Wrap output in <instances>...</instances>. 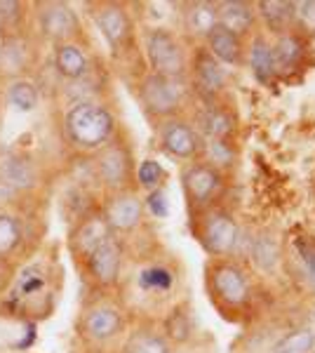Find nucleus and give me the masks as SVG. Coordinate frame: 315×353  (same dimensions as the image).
Wrapping results in <instances>:
<instances>
[{
    "instance_id": "nucleus-7",
    "label": "nucleus",
    "mask_w": 315,
    "mask_h": 353,
    "mask_svg": "<svg viewBox=\"0 0 315 353\" xmlns=\"http://www.w3.org/2000/svg\"><path fill=\"white\" fill-rule=\"evenodd\" d=\"M181 184H184L186 201L193 212H203V210L216 205L223 186H226V179H223V172L205 161H193L181 172Z\"/></svg>"
},
{
    "instance_id": "nucleus-1",
    "label": "nucleus",
    "mask_w": 315,
    "mask_h": 353,
    "mask_svg": "<svg viewBox=\"0 0 315 353\" xmlns=\"http://www.w3.org/2000/svg\"><path fill=\"white\" fill-rule=\"evenodd\" d=\"M64 132L76 149L99 151L116 134V116L99 101H80L66 111Z\"/></svg>"
},
{
    "instance_id": "nucleus-27",
    "label": "nucleus",
    "mask_w": 315,
    "mask_h": 353,
    "mask_svg": "<svg viewBox=\"0 0 315 353\" xmlns=\"http://www.w3.org/2000/svg\"><path fill=\"white\" fill-rule=\"evenodd\" d=\"M200 161L216 168L219 172L231 170L238 161V151L233 146V139H203V156H200Z\"/></svg>"
},
{
    "instance_id": "nucleus-4",
    "label": "nucleus",
    "mask_w": 315,
    "mask_h": 353,
    "mask_svg": "<svg viewBox=\"0 0 315 353\" xmlns=\"http://www.w3.org/2000/svg\"><path fill=\"white\" fill-rule=\"evenodd\" d=\"M193 90L188 85V78H165L156 76V73H146L139 83L141 104H144L146 113H151L160 123L179 118Z\"/></svg>"
},
{
    "instance_id": "nucleus-34",
    "label": "nucleus",
    "mask_w": 315,
    "mask_h": 353,
    "mask_svg": "<svg viewBox=\"0 0 315 353\" xmlns=\"http://www.w3.org/2000/svg\"><path fill=\"white\" fill-rule=\"evenodd\" d=\"M134 179H136V184H139L141 189L156 191V189H160V184H163V179H165V170H163V165H160L158 161L146 158V161H141L139 165H136Z\"/></svg>"
},
{
    "instance_id": "nucleus-8",
    "label": "nucleus",
    "mask_w": 315,
    "mask_h": 353,
    "mask_svg": "<svg viewBox=\"0 0 315 353\" xmlns=\"http://www.w3.org/2000/svg\"><path fill=\"white\" fill-rule=\"evenodd\" d=\"M228 83L226 66L212 57L205 45H200L198 50H193L191 61H188V85L203 101L219 99Z\"/></svg>"
},
{
    "instance_id": "nucleus-37",
    "label": "nucleus",
    "mask_w": 315,
    "mask_h": 353,
    "mask_svg": "<svg viewBox=\"0 0 315 353\" xmlns=\"http://www.w3.org/2000/svg\"><path fill=\"white\" fill-rule=\"evenodd\" d=\"M45 288V276L40 273L38 269H26L21 271L19 276V292L26 294V297H31V294L40 292V290Z\"/></svg>"
},
{
    "instance_id": "nucleus-24",
    "label": "nucleus",
    "mask_w": 315,
    "mask_h": 353,
    "mask_svg": "<svg viewBox=\"0 0 315 353\" xmlns=\"http://www.w3.org/2000/svg\"><path fill=\"white\" fill-rule=\"evenodd\" d=\"M54 68L61 78L80 81L90 73V59L76 43H61L54 48Z\"/></svg>"
},
{
    "instance_id": "nucleus-12",
    "label": "nucleus",
    "mask_w": 315,
    "mask_h": 353,
    "mask_svg": "<svg viewBox=\"0 0 315 353\" xmlns=\"http://www.w3.org/2000/svg\"><path fill=\"white\" fill-rule=\"evenodd\" d=\"M193 128L198 130V134L203 139H233L238 125L236 116L231 113V109L219 104V99L203 101L198 106V111L193 113Z\"/></svg>"
},
{
    "instance_id": "nucleus-21",
    "label": "nucleus",
    "mask_w": 315,
    "mask_h": 353,
    "mask_svg": "<svg viewBox=\"0 0 315 353\" xmlns=\"http://www.w3.org/2000/svg\"><path fill=\"white\" fill-rule=\"evenodd\" d=\"M219 26V14H216V3L210 0H196L184 8V31L188 38L198 43H205L214 28Z\"/></svg>"
},
{
    "instance_id": "nucleus-17",
    "label": "nucleus",
    "mask_w": 315,
    "mask_h": 353,
    "mask_svg": "<svg viewBox=\"0 0 315 353\" xmlns=\"http://www.w3.org/2000/svg\"><path fill=\"white\" fill-rule=\"evenodd\" d=\"M256 19H259V28L263 33H271V38L287 33L296 28L294 19V3L287 0H259L254 3Z\"/></svg>"
},
{
    "instance_id": "nucleus-26",
    "label": "nucleus",
    "mask_w": 315,
    "mask_h": 353,
    "mask_svg": "<svg viewBox=\"0 0 315 353\" xmlns=\"http://www.w3.org/2000/svg\"><path fill=\"white\" fill-rule=\"evenodd\" d=\"M123 353H172V344L158 330L139 327L125 339Z\"/></svg>"
},
{
    "instance_id": "nucleus-39",
    "label": "nucleus",
    "mask_w": 315,
    "mask_h": 353,
    "mask_svg": "<svg viewBox=\"0 0 315 353\" xmlns=\"http://www.w3.org/2000/svg\"><path fill=\"white\" fill-rule=\"evenodd\" d=\"M21 17V3H14V0H3L0 3V21L8 24V21H17Z\"/></svg>"
},
{
    "instance_id": "nucleus-6",
    "label": "nucleus",
    "mask_w": 315,
    "mask_h": 353,
    "mask_svg": "<svg viewBox=\"0 0 315 353\" xmlns=\"http://www.w3.org/2000/svg\"><path fill=\"white\" fill-rule=\"evenodd\" d=\"M94 172L108 193L132 191L136 168L130 146L118 139H111L106 146H101L94 158Z\"/></svg>"
},
{
    "instance_id": "nucleus-31",
    "label": "nucleus",
    "mask_w": 315,
    "mask_h": 353,
    "mask_svg": "<svg viewBox=\"0 0 315 353\" xmlns=\"http://www.w3.org/2000/svg\"><path fill=\"white\" fill-rule=\"evenodd\" d=\"M21 221L14 214H5L0 212V259L10 257L21 243Z\"/></svg>"
},
{
    "instance_id": "nucleus-28",
    "label": "nucleus",
    "mask_w": 315,
    "mask_h": 353,
    "mask_svg": "<svg viewBox=\"0 0 315 353\" xmlns=\"http://www.w3.org/2000/svg\"><path fill=\"white\" fill-rule=\"evenodd\" d=\"M315 349V332L311 327L289 330L271 346V353H311Z\"/></svg>"
},
{
    "instance_id": "nucleus-19",
    "label": "nucleus",
    "mask_w": 315,
    "mask_h": 353,
    "mask_svg": "<svg viewBox=\"0 0 315 353\" xmlns=\"http://www.w3.org/2000/svg\"><path fill=\"white\" fill-rule=\"evenodd\" d=\"M245 61L250 64L252 73H254V78L259 83L268 85L276 81L278 71H276V59H273V45L271 38L261 28L245 43Z\"/></svg>"
},
{
    "instance_id": "nucleus-40",
    "label": "nucleus",
    "mask_w": 315,
    "mask_h": 353,
    "mask_svg": "<svg viewBox=\"0 0 315 353\" xmlns=\"http://www.w3.org/2000/svg\"><path fill=\"white\" fill-rule=\"evenodd\" d=\"M311 316H313V323H315V306H313V309H311Z\"/></svg>"
},
{
    "instance_id": "nucleus-22",
    "label": "nucleus",
    "mask_w": 315,
    "mask_h": 353,
    "mask_svg": "<svg viewBox=\"0 0 315 353\" xmlns=\"http://www.w3.org/2000/svg\"><path fill=\"white\" fill-rule=\"evenodd\" d=\"M205 50L223 66H243L245 64V41H240L226 28L216 26L214 31L205 38Z\"/></svg>"
},
{
    "instance_id": "nucleus-25",
    "label": "nucleus",
    "mask_w": 315,
    "mask_h": 353,
    "mask_svg": "<svg viewBox=\"0 0 315 353\" xmlns=\"http://www.w3.org/2000/svg\"><path fill=\"white\" fill-rule=\"evenodd\" d=\"M280 259H283V250H280V241L276 238V233L261 229L256 231L254 245H252L250 261L263 273H273L278 269Z\"/></svg>"
},
{
    "instance_id": "nucleus-38",
    "label": "nucleus",
    "mask_w": 315,
    "mask_h": 353,
    "mask_svg": "<svg viewBox=\"0 0 315 353\" xmlns=\"http://www.w3.org/2000/svg\"><path fill=\"white\" fill-rule=\"evenodd\" d=\"M144 210L153 214L158 219H165L170 214V205H167V196H165L163 189H156V191H148L146 201H144Z\"/></svg>"
},
{
    "instance_id": "nucleus-11",
    "label": "nucleus",
    "mask_w": 315,
    "mask_h": 353,
    "mask_svg": "<svg viewBox=\"0 0 315 353\" xmlns=\"http://www.w3.org/2000/svg\"><path fill=\"white\" fill-rule=\"evenodd\" d=\"M94 24L101 31V36L106 38V43L111 45V50H116V52L132 41L134 24H132V17L125 5H120V3L96 5Z\"/></svg>"
},
{
    "instance_id": "nucleus-23",
    "label": "nucleus",
    "mask_w": 315,
    "mask_h": 353,
    "mask_svg": "<svg viewBox=\"0 0 315 353\" xmlns=\"http://www.w3.org/2000/svg\"><path fill=\"white\" fill-rule=\"evenodd\" d=\"M36 181L38 172L31 161L14 156V153H8V156L0 158V184L3 186H10L14 191H26L31 186H36Z\"/></svg>"
},
{
    "instance_id": "nucleus-10",
    "label": "nucleus",
    "mask_w": 315,
    "mask_h": 353,
    "mask_svg": "<svg viewBox=\"0 0 315 353\" xmlns=\"http://www.w3.org/2000/svg\"><path fill=\"white\" fill-rule=\"evenodd\" d=\"M101 214H104L113 236L116 233H132L139 229L141 221H144V201L134 191L111 193Z\"/></svg>"
},
{
    "instance_id": "nucleus-14",
    "label": "nucleus",
    "mask_w": 315,
    "mask_h": 353,
    "mask_svg": "<svg viewBox=\"0 0 315 353\" xmlns=\"http://www.w3.org/2000/svg\"><path fill=\"white\" fill-rule=\"evenodd\" d=\"M88 273L92 276L94 283H99L101 288H111L118 283L120 269H123V245L116 236L108 238L104 245L94 250L88 259H85Z\"/></svg>"
},
{
    "instance_id": "nucleus-29",
    "label": "nucleus",
    "mask_w": 315,
    "mask_h": 353,
    "mask_svg": "<svg viewBox=\"0 0 315 353\" xmlns=\"http://www.w3.org/2000/svg\"><path fill=\"white\" fill-rule=\"evenodd\" d=\"M163 334L167 337V341L172 344H186L188 339H191L193 334V325H191V316H188V311L184 306H174L167 318H165L163 323Z\"/></svg>"
},
{
    "instance_id": "nucleus-33",
    "label": "nucleus",
    "mask_w": 315,
    "mask_h": 353,
    "mask_svg": "<svg viewBox=\"0 0 315 353\" xmlns=\"http://www.w3.org/2000/svg\"><path fill=\"white\" fill-rule=\"evenodd\" d=\"M0 59H3V64L8 71H26L28 66V50L26 45L19 41V38H8L3 45V50H0Z\"/></svg>"
},
{
    "instance_id": "nucleus-41",
    "label": "nucleus",
    "mask_w": 315,
    "mask_h": 353,
    "mask_svg": "<svg viewBox=\"0 0 315 353\" xmlns=\"http://www.w3.org/2000/svg\"><path fill=\"white\" fill-rule=\"evenodd\" d=\"M311 353H315V349H313V351H311Z\"/></svg>"
},
{
    "instance_id": "nucleus-32",
    "label": "nucleus",
    "mask_w": 315,
    "mask_h": 353,
    "mask_svg": "<svg viewBox=\"0 0 315 353\" xmlns=\"http://www.w3.org/2000/svg\"><path fill=\"white\" fill-rule=\"evenodd\" d=\"M38 88L31 81H12L8 88V101L19 111H33L38 106Z\"/></svg>"
},
{
    "instance_id": "nucleus-20",
    "label": "nucleus",
    "mask_w": 315,
    "mask_h": 353,
    "mask_svg": "<svg viewBox=\"0 0 315 353\" xmlns=\"http://www.w3.org/2000/svg\"><path fill=\"white\" fill-rule=\"evenodd\" d=\"M108 238H113V231L108 229L106 219L101 212L88 214L85 219L78 221L76 231H73V250L83 259H88L99 245H104Z\"/></svg>"
},
{
    "instance_id": "nucleus-30",
    "label": "nucleus",
    "mask_w": 315,
    "mask_h": 353,
    "mask_svg": "<svg viewBox=\"0 0 315 353\" xmlns=\"http://www.w3.org/2000/svg\"><path fill=\"white\" fill-rule=\"evenodd\" d=\"M139 288L146 290V292H170L174 288V273L163 264L146 266L139 273Z\"/></svg>"
},
{
    "instance_id": "nucleus-35",
    "label": "nucleus",
    "mask_w": 315,
    "mask_h": 353,
    "mask_svg": "<svg viewBox=\"0 0 315 353\" xmlns=\"http://www.w3.org/2000/svg\"><path fill=\"white\" fill-rule=\"evenodd\" d=\"M294 19H296V31L303 38L315 36V0H301L294 3Z\"/></svg>"
},
{
    "instance_id": "nucleus-2",
    "label": "nucleus",
    "mask_w": 315,
    "mask_h": 353,
    "mask_svg": "<svg viewBox=\"0 0 315 353\" xmlns=\"http://www.w3.org/2000/svg\"><path fill=\"white\" fill-rule=\"evenodd\" d=\"M210 299L221 311H243L250 306L254 294L247 269L236 259H212L205 273Z\"/></svg>"
},
{
    "instance_id": "nucleus-5",
    "label": "nucleus",
    "mask_w": 315,
    "mask_h": 353,
    "mask_svg": "<svg viewBox=\"0 0 315 353\" xmlns=\"http://www.w3.org/2000/svg\"><path fill=\"white\" fill-rule=\"evenodd\" d=\"M144 52L151 73L165 78H188V54L184 41L165 26H153L144 36Z\"/></svg>"
},
{
    "instance_id": "nucleus-16",
    "label": "nucleus",
    "mask_w": 315,
    "mask_h": 353,
    "mask_svg": "<svg viewBox=\"0 0 315 353\" xmlns=\"http://www.w3.org/2000/svg\"><path fill=\"white\" fill-rule=\"evenodd\" d=\"M125 332V313L118 306L99 304L92 306L83 318V334L92 341H111Z\"/></svg>"
},
{
    "instance_id": "nucleus-13",
    "label": "nucleus",
    "mask_w": 315,
    "mask_h": 353,
    "mask_svg": "<svg viewBox=\"0 0 315 353\" xmlns=\"http://www.w3.org/2000/svg\"><path fill=\"white\" fill-rule=\"evenodd\" d=\"M38 26L48 41H54L57 45L68 43L80 31L78 14L68 8L66 3H48L38 12Z\"/></svg>"
},
{
    "instance_id": "nucleus-9",
    "label": "nucleus",
    "mask_w": 315,
    "mask_h": 353,
    "mask_svg": "<svg viewBox=\"0 0 315 353\" xmlns=\"http://www.w3.org/2000/svg\"><path fill=\"white\" fill-rule=\"evenodd\" d=\"M160 146L165 153H170L176 161H200L203 156V137L193 128L191 121L186 118H170V121L160 123Z\"/></svg>"
},
{
    "instance_id": "nucleus-36",
    "label": "nucleus",
    "mask_w": 315,
    "mask_h": 353,
    "mask_svg": "<svg viewBox=\"0 0 315 353\" xmlns=\"http://www.w3.org/2000/svg\"><path fill=\"white\" fill-rule=\"evenodd\" d=\"M296 252H299L301 264L306 269L308 285L315 290V238H301V241H296Z\"/></svg>"
},
{
    "instance_id": "nucleus-18",
    "label": "nucleus",
    "mask_w": 315,
    "mask_h": 353,
    "mask_svg": "<svg viewBox=\"0 0 315 353\" xmlns=\"http://www.w3.org/2000/svg\"><path fill=\"white\" fill-rule=\"evenodd\" d=\"M271 45H273V59H276L278 76H287V73L296 71L301 66V61L306 59L308 41L296 28L271 38Z\"/></svg>"
},
{
    "instance_id": "nucleus-3",
    "label": "nucleus",
    "mask_w": 315,
    "mask_h": 353,
    "mask_svg": "<svg viewBox=\"0 0 315 353\" xmlns=\"http://www.w3.org/2000/svg\"><path fill=\"white\" fill-rule=\"evenodd\" d=\"M193 233L212 259H231L238 243L240 224L236 214L221 205H212L203 212H193Z\"/></svg>"
},
{
    "instance_id": "nucleus-15",
    "label": "nucleus",
    "mask_w": 315,
    "mask_h": 353,
    "mask_svg": "<svg viewBox=\"0 0 315 353\" xmlns=\"http://www.w3.org/2000/svg\"><path fill=\"white\" fill-rule=\"evenodd\" d=\"M216 14H219V26L226 28L228 33H233V36L245 43L259 31L254 3H245V0H219L216 3Z\"/></svg>"
}]
</instances>
